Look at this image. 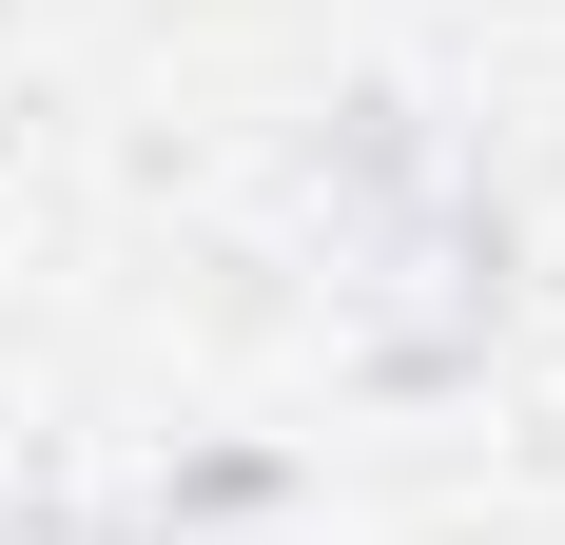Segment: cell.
<instances>
[{"label": "cell", "instance_id": "obj_3", "mask_svg": "<svg viewBox=\"0 0 565 545\" xmlns=\"http://www.w3.org/2000/svg\"><path fill=\"white\" fill-rule=\"evenodd\" d=\"M0 545H175L157 506H58V488H0Z\"/></svg>", "mask_w": 565, "mask_h": 545}, {"label": "cell", "instance_id": "obj_1", "mask_svg": "<svg viewBox=\"0 0 565 545\" xmlns=\"http://www.w3.org/2000/svg\"><path fill=\"white\" fill-rule=\"evenodd\" d=\"M312 175H332V215H351V254H391L429 312H409V351H391V389H429V371H468L488 351V312H508V195L429 137L409 98H351L332 137H312Z\"/></svg>", "mask_w": 565, "mask_h": 545}, {"label": "cell", "instance_id": "obj_2", "mask_svg": "<svg viewBox=\"0 0 565 545\" xmlns=\"http://www.w3.org/2000/svg\"><path fill=\"white\" fill-rule=\"evenodd\" d=\"M292 506V448H175V488H157V526L195 545V526H274Z\"/></svg>", "mask_w": 565, "mask_h": 545}]
</instances>
